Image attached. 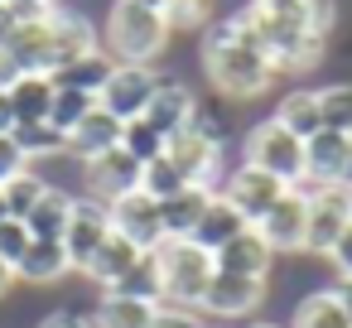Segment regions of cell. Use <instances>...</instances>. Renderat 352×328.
<instances>
[{
    "mask_svg": "<svg viewBox=\"0 0 352 328\" xmlns=\"http://www.w3.org/2000/svg\"><path fill=\"white\" fill-rule=\"evenodd\" d=\"M203 73H208L212 92L222 102H261L280 83L275 63L261 49H251V44L236 39L232 20H212L203 30Z\"/></svg>",
    "mask_w": 352,
    "mask_h": 328,
    "instance_id": "obj_1",
    "label": "cell"
},
{
    "mask_svg": "<svg viewBox=\"0 0 352 328\" xmlns=\"http://www.w3.org/2000/svg\"><path fill=\"white\" fill-rule=\"evenodd\" d=\"M102 49L116 63H145L155 68V58L169 49V25L160 10L135 6V0H111L107 20H102Z\"/></svg>",
    "mask_w": 352,
    "mask_h": 328,
    "instance_id": "obj_2",
    "label": "cell"
},
{
    "mask_svg": "<svg viewBox=\"0 0 352 328\" xmlns=\"http://www.w3.org/2000/svg\"><path fill=\"white\" fill-rule=\"evenodd\" d=\"M155 261H160V275H164V304L198 309L203 294H208V285H212V275H217L212 251H203L188 237H169V241H160Z\"/></svg>",
    "mask_w": 352,
    "mask_h": 328,
    "instance_id": "obj_3",
    "label": "cell"
},
{
    "mask_svg": "<svg viewBox=\"0 0 352 328\" xmlns=\"http://www.w3.org/2000/svg\"><path fill=\"white\" fill-rule=\"evenodd\" d=\"M241 164L265 169L270 179L299 188V184H304V140H299L294 131H285L275 116H265V121H256V126L246 131V140H241Z\"/></svg>",
    "mask_w": 352,
    "mask_h": 328,
    "instance_id": "obj_4",
    "label": "cell"
},
{
    "mask_svg": "<svg viewBox=\"0 0 352 328\" xmlns=\"http://www.w3.org/2000/svg\"><path fill=\"white\" fill-rule=\"evenodd\" d=\"M164 155L174 160V169H179L188 184H208V188L222 184V135L203 131L198 121H188L184 131H174V135L164 140Z\"/></svg>",
    "mask_w": 352,
    "mask_h": 328,
    "instance_id": "obj_5",
    "label": "cell"
},
{
    "mask_svg": "<svg viewBox=\"0 0 352 328\" xmlns=\"http://www.w3.org/2000/svg\"><path fill=\"white\" fill-rule=\"evenodd\" d=\"M309 193V232H304V251L309 256H328L338 246V237L352 227V188L333 184V188H304Z\"/></svg>",
    "mask_w": 352,
    "mask_h": 328,
    "instance_id": "obj_6",
    "label": "cell"
},
{
    "mask_svg": "<svg viewBox=\"0 0 352 328\" xmlns=\"http://www.w3.org/2000/svg\"><path fill=\"white\" fill-rule=\"evenodd\" d=\"M155 87H160L155 68H145V63H116L111 78H107V87L97 92V107H107L116 121H140L145 107H150V97H155Z\"/></svg>",
    "mask_w": 352,
    "mask_h": 328,
    "instance_id": "obj_7",
    "label": "cell"
},
{
    "mask_svg": "<svg viewBox=\"0 0 352 328\" xmlns=\"http://www.w3.org/2000/svg\"><path fill=\"white\" fill-rule=\"evenodd\" d=\"M265 294H270V280H251V275H227V270H217L212 285H208V294H203V304H198V314H208V318H217V323L251 318V314L265 304Z\"/></svg>",
    "mask_w": 352,
    "mask_h": 328,
    "instance_id": "obj_8",
    "label": "cell"
},
{
    "mask_svg": "<svg viewBox=\"0 0 352 328\" xmlns=\"http://www.w3.org/2000/svg\"><path fill=\"white\" fill-rule=\"evenodd\" d=\"M285 188H289V184H280V179H270L265 169H251V164H236V169L217 184V193H222V198H227V203H232L251 227H256V222L280 203V193H285Z\"/></svg>",
    "mask_w": 352,
    "mask_h": 328,
    "instance_id": "obj_9",
    "label": "cell"
},
{
    "mask_svg": "<svg viewBox=\"0 0 352 328\" xmlns=\"http://www.w3.org/2000/svg\"><path fill=\"white\" fill-rule=\"evenodd\" d=\"M256 232L270 241L275 256H299L304 251V232H309V193L304 188H285L280 203L256 222Z\"/></svg>",
    "mask_w": 352,
    "mask_h": 328,
    "instance_id": "obj_10",
    "label": "cell"
},
{
    "mask_svg": "<svg viewBox=\"0 0 352 328\" xmlns=\"http://www.w3.org/2000/svg\"><path fill=\"white\" fill-rule=\"evenodd\" d=\"M140 160L135 155H126L121 145L116 150H107V155H97V160H87L82 164V184H87V198H97V203H116V198H126V193H135L140 188Z\"/></svg>",
    "mask_w": 352,
    "mask_h": 328,
    "instance_id": "obj_11",
    "label": "cell"
},
{
    "mask_svg": "<svg viewBox=\"0 0 352 328\" xmlns=\"http://www.w3.org/2000/svg\"><path fill=\"white\" fill-rule=\"evenodd\" d=\"M107 212H111V232H121V237H126V241H135L140 251H160V241H169V237H164L160 203H155L145 188H135V193L116 198Z\"/></svg>",
    "mask_w": 352,
    "mask_h": 328,
    "instance_id": "obj_12",
    "label": "cell"
},
{
    "mask_svg": "<svg viewBox=\"0 0 352 328\" xmlns=\"http://www.w3.org/2000/svg\"><path fill=\"white\" fill-rule=\"evenodd\" d=\"M107 237H111V212H107V203L78 198V203H73V217H68V232H63V251H68L73 270H82V265L97 256V246H102Z\"/></svg>",
    "mask_w": 352,
    "mask_h": 328,
    "instance_id": "obj_13",
    "label": "cell"
},
{
    "mask_svg": "<svg viewBox=\"0 0 352 328\" xmlns=\"http://www.w3.org/2000/svg\"><path fill=\"white\" fill-rule=\"evenodd\" d=\"M347 179V135L318 131L304 140V184L299 188H333Z\"/></svg>",
    "mask_w": 352,
    "mask_h": 328,
    "instance_id": "obj_14",
    "label": "cell"
},
{
    "mask_svg": "<svg viewBox=\"0 0 352 328\" xmlns=\"http://www.w3.org/2000/svg\"><path fill=\"white\" fill-rule=\"evenodd\" d=\"M102 49V34H97V25L82 15V10H54V78L63 73V68H73L78 58H87V54H97Z\"/></svg>",
    "mask_w": 352,
    "mask_h": 328,
    "instance_id": "obj_15",
    "label": "cell"
},
{
    "mask_svg": "<svg viewBox=\"0 0 352 328\" xmlns=\"http://www.w3.org/2000/svg\"><path fill=\"white\" fill-rule=\"evenodd\" d=\"M198 102H203V97H198L193 87H184L179 78H164V73H160V87H155V97H150V107H145L140 121H150V126L169 140L174 131H184V126L193 121Z\"/></svg>",
    "mask_w": 352,
    "mask_h": 328,
    "instance_id": "obj_16",
    "label": "cell"
},
{
    "mask_svg": "<svg viewBox=\"0 0 352 328\" xmlns=\"http://www.w3.org/2000/svg\"><path fill=\"white\" fill-rule=\"evenodd\" d=\"M121 131H126V121H116L107 107H92V111L68 131V160L87 164V160H97V155L116 150V145H121Z\"/></svg>",
    "mask_w": 352,
    "mask_h": 328,
    "instance_id": "obj_17",
    "label": "cell"
},
{
    "mask_svg": "<svg viewBox=\"0 0 352 328\" xmlns=\"http://www.w3.org/2000/svg\"><path fill=\"white\" fill-rule=\"evenodd\" d=\"M217 270H227V275H251V280H270V270H275V251H270V241L256 232V227H246L241 237H232L217 256Z\"/></svg>",
    "mask_w": 352,
    "mask_h": 328,
    "instance_id": "obj_18",
    "label": "cell"
},
{
    "mask_svg": "<svg viewBox=\"0 0 352 328\" xmlns=\"http://www.w3.org/2000/svg\"><path fill=\"white\" fill-rule=\"evenodd\" d=\"M140 256H145V251H140L135 241H126L121 232H111V237H107V241L97 246V256H92V261H87V265H82L78 275H87V280H92L97 289H116V285H121V280L131 275V265H135Z\"/></svg>",
    "mask_w": 352,
    "mask_h": 328,
    "instance_id": "obj_19",
    "label": "cell"
},
{
    "mask_svg": "<svg viewBox=\"0 0 352 328\" xmlns=\"http://www.w3.org/2000/svg\"><path fill=\"white\" fill-rule=\"evenodd\" d=\"M6 49L15 54V63L25 73H49L54 78V15L39 20V25H15Z\"/></svg>",
    "mask_w": 352,
    "mask_h": 328,
    "instance_id": "obj_20",
    "label": "cell"
},
{
    "mask_svg": "<svg viewBox=\"0 0 352 328\" xmlns=\"http://www.w3.org/2000/svg\"><path fill=\"white\" fill-rule=\"evenodd\" d=\"M212 198H217V188H208V184H188V188H179L174 198H164V203H160L164 237H193V227L203 222V212H208Z\"/></svg>",
    "mask_w": 352,
    "mask_h": 328,
    "instance_id": "obj_21",
    "label": "cell"
},
{
    "mask_svg": "<svg viewBox=\"0 0 352 328\" xmlns=\"http://www.w3.org/2000/svg\"><path fill=\"white\" fill-rule=\"evenodd\" d=\"M73 203H78V193H68V188L49 184V188H44V198H39V203L30 208V217H25L30 237H34V241H63L68 217H73Z\"/></svg>",
    "mask_w": 352,
    "mask_h": 328,
    "instance_id": "obj_22",
    "label": "cell"
},
{
    "mask_svg": "<svg viewBox=\"0 0 352 328\" xmlns=\"http://www.w3.org/2000/svg\"><path fill=\"white\" fill-rule=\"evenodd\" d=\"M63 275H73V261H68V251H63V241H30V251L20 256V265H15V280L20 285H58Z\"/></svg>",
    "mask_w": 352,
    "mask_h": 328,
    "instance_id": "obj_23",
    "label": "cell"
},
{
    "mask_svg": "<svg viewBox=\"0 0 352 328\" xmlns=\"http://www.w3.org/2000/svg\"><path fill=\"white\" fill-rule=\"evenodd\" d=\"M54 92L58 83L49 73H25L6 97H10V111H15V126H39L49 121V107H54Z\"/></svg>",
    "mask_w": 352,
    "mask_h": 328,
    "instance_id": "obj_24",
    "label": "cell"
},
{
    "mask_svg": "<svg viewBox=\"0 0 352 328\" xmlns=\"http://www.w3.org/2000/svg\"><path fill=\"white\" fill-rule=\"evenodd\" d=\"M246 227H251V222H246V217H241V212L217 193V198L208 203V212H203V222L193 227V237H188V241H198L203 251H212V256H217V251H222L232 237H241Z\"/></svg>",
    "mask_w": 352,
    "mask_h": 328,
    "instance_id": "obj_25",
    "label": "cell"
},
{
    "mask_svg": "<svg viewBox=\"0 0 352 328\" xmlns=\"http://www.w3.org/2000/svg\"><path fill=\"white\" fill-rule=\"evenodd\" d=\"M275 121L285 131H294L299 140L318 135L323 131V116H318V87H289L280 102H275Z\"/></svg>",
    "mask_w": 352,
    "mask_h": 328,
    "instance_id": "obj_26",
    "label": "cell"
},
{
    "mask_svg": "<svg viewBox=\"0 0 352 328\" xmlns=\"http://www.w3.org/2000/svg\"><path fill=\"white\" fill-rule=\"evenodd\" d=\"M155 309L160 304H145V299H126L116 289H102V299L92 309V328H150L155 323Z\"/></svg>",
    "mask_w": 352,
    "mask_h": 328,
    "instance_id": "obj_27",
    "label": "cell"
},
{
    "mask_svg": "<svg viewBox=\"0 0 352 328\" xmlns=\"http://www.w3.org/2000/svg\"><path fill=\"white\" fill-rule=\"evenodd\" d=\"M285 328H352V323H347L342 304L333 299V289L323 285V289H304V294L294 299Z\"/></svg>",
    "mask_w": 352,
    "mask_h": 328,
    "instance_id": "obj_28",
    "label": "cell"
},
{
    "mask_svg": "<svg viewBox=\"0 0 352 328\" xmlns=\"http://www.w3.org/2000/svg\"><path fill=\"white\" fill-rule=\"evenodd\" d=\"M15 145L25 150V160L39 169V164H49V160H68V135L58 131V126H49V121H39V126H15Z\"/></svg>",
    "mask_w": 352,
    "mask_h": 328,
    "instance_id": "obj_29",
    "label": "cell"
},
{
    "mask_svg": "<svg viewBox=\"0 0 352 328\" xmlns=\"http://www.w3.org/2000/svg\"><path fill=\"white\" fill-rule=\"evenodd\" d=\"M111 68H116V58L107 54V49H97V54H87V58H78L73 68H63L54 83L58 87H73V92H87V97H97L102 87H107V78H111Z\"/></svg>",
    "mask_w": 352,
    "mask_h": 328,
    "instance_id": "obj_30",
    "label": "cell"
},
{
    "mask_svg": "<svg viewBox=\"0 0 352 328\" xmlns=\"http://www.w3.org/2000/svg\"><path fill=\"white\" fill-rule=\"evenodd\" d=\"M164 25L169 34H203L217 20V0H164Z\"/></svg>",
    "mask_w": 352,
    "mask_h": 328,
    "instance_id": "obj_31",
    "label": "cell"
},
{
    "mask_svg": "<svg viewBox=\"0 0 352 328\" xmlns=\"http://www.w3.org/2000/svg\"><path fill=\"white\" fill-rule=\"evenodd\" d=\"M116 294H126V299H145V304H164V275H160L155 251H145V256L131 265V275L116 285Z\"/></svg>",
    "mask_w": 352,
    "mask_h": 328,
    "instance_id": "obj_32",
    "label": "cell"
},
{
    "mask_svg": "<svg viewBox=\"0 0 352 328\" xmlns=\"http://www.w3.org/2000/svg\"><path fill=\"white\" fill-rule=\"evenodd\" d=\"M318 116H323V131L352 135V83H328V87H318Z\"/></svg>",
    "mask_w": 352,
    "mask_h": 328,
    "instance_id": "obj_33",
    "label": "cell"
},
{
    "mask_svg": "<svg viewBox=\"0 0 352 328\" xmlns=\"http://www.w3.org/2000/svg\"><path fill=\"white\" fill-rule=\"evenodd\" d=\"M44 188H49V179H44V174H39V169L30 164L25 174H15V179H10L6 188H0V198H6L10 217H20V222H25V217H30V208H34V203L44 198Z\"/></svg>",
    "mask_w": 352,
    "mask_h": 328,
    "instance_id": "obj_34",
    "label": "cell"
},
{
    "mask_svg": "<svg viewBox=\"0 0 352 328\" xmlns=\"http://www.w3.org/2000/svg\"><path fill=\"white\" fill-rule=\"evenodd\" d=\"M140 188H145L155 203H164V198H174L179 188H188V179L174 169V160H169V155H155V160L140 169Z\"/></svg>",
    "mask_w": 352,
    "mask_h": 328,
    "instance_id": "obj_35",
    "label": "cell"
},
{
    "mask_svg": "<svg viewBox=\"0 0 352 328\" xmlns=\"http://www.w3.org/2000/svg\"><path fill=\"white\" fill-rule=\"evenodd\" d=\"M92 107H97V97L73 92V87H58V92H54V107H49V126H58V131L68 135V131H73V126L92 111Z\"/></svg>",
    "mask_w": 352,
    "mask_h": 328,
    "instance_id": "obj_36",
    "label": "cell"
},
{
    "mask_svg": "<svg viewBox=\"0 0 352 328\" xmlns=\"http://www.w3.org/2000/svg\"><path fill=\"white\" fill-rule=\"evenodd\" d=\"M121 150L135 155L140 164H150L155 155H164V135H160L150 121H126V131H121Z\"/></svg>",
    "mask_w": 352,
    "mask_h": 328,
    "instance_id": "obj_37",
    "label": "cell"
},
{
    "mask_svg": "<svg viewBox=\"0 0 352 328\" xmlns=\"http://www.w3.org/2000/svg\"><path fill=\"white\" fill-rule=\"evenodd\" d=\"M30 241H34V237H30V227H25L20 217H6V222H0V261H6L10 270L20 265V256L30 251Z\"/></svg>",
    "mask_w": 352,
    "mask_h": 328,
    "instance_id": "obj_38",
    "label": "cell"
},
{
    "mask_svg": "<svg viewBox=\"0 0 352 328\" xmlns=\"http://www.w3.org/2000/svg\"><path fill=\"white\" fill-rule=\"evenodd\" d=\"M304 25L318 34V39H333V30H338V15H342V6L338 0H304Z\"/></svg>",
    "mask_w": 352,
    "mask_h": 328,
    "instance_id": "obj_39",
    "label": "cell"
},
{
    "mask_svg": "<svg viewBox=\"0 0 352 328\" xmlns=\"http://www.w3.org/2000/svg\"><path fill=\"white\" fill-rule=\"evenodd\" d=\"M150 328H208V318L198 309H179V304H160Z\"/></svg>",
    "mask_w": 352,
    "mask_h": 328,
    "instance_id": "obj_40",
    "label": "cell"
},
{
    "mask_svg": "<svg viewBox=\"0 0 352 328\" xmlns=\"http://www.w3.org/2000/svg\"><path fill=\"white\" fill-rule=\"evenodd\" d=\"M30 169V160H25V150L15 145V135H0V188H6L15 174H25Z\"/></svg>",
    "mask_w": 352,
    "mask_h": 328,
    "instance_id": "obj_41",
    "label": "cell"
},
{
    "mask_svg": "<svg viewBox=\"0 0 352 328\" xmlns=\"http://www.w3.org/2000/svg\"><path fill=\"white\" fill-rule=\"evenodd\" d=\"M58 6H44V0H10V15H15V25H39V20H49Z\"/></svg>",
    "mask_w": 352,
    "mask_h": 328,
    "instance_id": "obj_42",
    "label": "cell"
},
{
    "mask_svg": "<svg viewBox=\"0 0 352 328\" xmlns=\"http://www.w3.org/2000/svg\"><path fill=\"white\" fill-rule=\"evenodd\" d=\"M39 328H92V314H78V309H54L39 318Z\"/></svg>",
    "mask_w": 352,
    "mask_h": 328,
    "instance_id": "obj_43",
    "label": "cell"
},
{
    "mask_svg": "<svg viewBox=\"0 0 352 328\" xmlns=\"http://www.w3.org/2000/svg\"><path fill=\"white\" fill-rule=\"evenodd\" d=\"M328 261H333V270H338V275H352V227L338 237V246L328 251Z\"/></svg>",
    "mask_w": 352,
    "mask_h": 328,
    "instance_id": "obj_44",
    "label": "cell"
},
{
    "mask_svg": "<svg viewBox=\"0 0 352 328\" xmlns=\"http://www.w3.org/2000/svg\"><path fill=\"white\" fill-rule=\"evenodd\" d=\"M20 78H25V68L15 63V54H10V49H0V97H6Z\"/></svg>",
    "mask_w": 352,
    "mask_h": 328,
    "instance_id": "obj_45",
    "label": "cell"
},
{
    "mask_svg": "<svg viewBox=\"0 0 352 328\" xmlns=\"http://www.w3.org/2000/svg\"><path fill=\"white\" fill-rule=\"evenodd\" d=\"M328 289H333V299L342 304V314H347V323H352V275H333Z\"/></svg>",
    "mask_w": 352,
    "mask_h": 328,
    "instance_id": "obj_46",
    "label": "cell"
},
{
    "mask_svg": "<svg viewBox=\"0 0 352 328\" xmlns=\"http://www.w3.org/2000/svg\"><path fill=\"white\" fill-rule=\"evenodd\" d=\"M251 6H261V10H270V15H299L304 0H251Z\"/></svg>",
    "mask_w": 352,
    "mask_h": 328,
    "instance_id": "obj_47",
    "label": "cell"
},
{
    "mask_svg": "<svg viewBox=\"0 0 352 328\" xmlns=\"http://www.w3.org/2000/svg\"><path fill=\"white\" fill-rule=\"evenodd\" d=\"M10 34H15V15H10V6H0V49L10 44Z\"/></svg>",
    "mask_w": 352,
    "mask_h": 328,
    "instance_id": "obj_48",
    "label": "cell"
},
{
    "mask_svg": "<svg viewBox=\"0 0 352 328\" xmlns=\"http://www.w3.org/2000/svg\"><path fill=\"white\" fill-rule=\"evenodd\" d=\"M0 135H15V111H10V97H0Z\"/></svg>",
    "mask_w": 352,
    "mask_h": 328,
    "instance_id": "obj_49",
    "label": "cell"
},
{
    "mask_svg": "<svg viewBox=\"0 0 352 328\" xmlns=\"http://www.w3.org/2000/svg\"><path fill=\"white\" fill-rule=\"evenodd\" d=\"M10 289H15V270H10L6 261H0V299H6Z\"/></svg>",
    "mask_w": 352,
    "mask_h": 328,
    "instance_id": "obj_50",
    "label": "cell"
},
{
    "mask_svg": "<svg viewBox=\"0 0 352 328\" xmlns=\"http://www.w3.org/2000/svg\"><path fill=\"white\" fill-rule=\"evenodd\" d=\"M342 188H352V135H347V179H342Z\"/></svg>",
    "mask_w": 352,
    "mask_h": 328,
    "instance_id": "obj_51",
    "label": "cell"
},
{
    "mask_svg": "<svg viewBox=\"0 0 352 328\" xmlns=\"http://www.w3.org/2000/svg\"><path fill=\"white\" fill-rule=\"evenodd\" d=\"M135 6H150V10H164V0H135Z\"/></svg>",
    "mask_w": 352,
    "mask_h": 328,
    "instance_id": "obj_52",
    "label": "cell"
},
{
    "mask_svg": "<svg viewBox=\"0 0 352 328\" xmlns=\"http://www.w3.org/2000/svg\"><path fill=\"white\" fill-rule=\"evenodd\" d=\"M246 328H285V323H246Z\"/></svg>",
    "mask_w": 352,
    "mask_h": 328,
    "instance_id": "obj_53",
    "label": "cell"
},
{
    "mask_svg": "<svg viewBox=\"0 0 352 328\" xmlns=\"http://www.w3.org/2000/svg\"><path fill=\"white\" fill-rule=\"evenodd\" d=\"M6 217H10V208H6V198H0V222H6Z\"/></svg>",
    "mask_w": 352,
    "mask_h": 328,
    "instance_id": "obj_54",
    "label": "cell"
},
{
    "mask_svg": "<svg viewBox=\"0 0 352 328\" xmlns=\"http://www.w3.org/2000/svg\"><path fill=\"white\" fill-rule=\"evenodd\" d=\"M208 328H232V323H208Z\"/></svg>",
    "mask_w": 352,
    "mask_h": 328,
    "instance_id": "obj_55",
    "label": "cell"
},
{
    "mask_svg": "<svg viewBox=\"0 0 352 328\" xmlns=\"http://www.w3.org/2000/svg\"><path fill=\"white\" fill-rule=\"evenodd\" d=\"M44 6H58V0H44Z\"/></svg>",
    "mask_w": 352,
    "mask_h": 328,
    "instance_id": "obj_56",
    "label": "cell"
},
{
    "mask_svg": "<svg viewBox=\"0 0 352 328\" xmlns=\"http://www.w3.org/2000/svg\"><path fill=\"white\" fill-rule=\"evenodd\" d=\"M0 6H10V0H0Z\"/></svg>",
    "mask_w": 352,
    "mask_h": 328,
    "instance_id": "obj_57",
    "label": "cell"
}]
</instances>
